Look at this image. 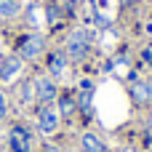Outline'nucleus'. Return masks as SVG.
<instances>
[{
    "mask_svg": "<svg viewBox=\"0 0 152 152\" xmlns=\"http://www.w3.org/2000/svg\"><path fill=\"white\" fill-rule=\"evenodd\" d=\"M91 43H94V32L91 29H75L69 32L67 37V45H64V56L72 59V61H83L91 51Z\"/></svg>",
    "mask_w": 152,
    "mask_h": 152,
    "instance_id": "nucleus-1",
    "label": "nucleus"
},
{
    "mask_svg": "<svg viewBox=\"0 0 152 152\" xmlns=\"http://www.w3.org/2000/svg\"><path fill=\"white\" fill-rule=\"evenodd\" d=\"M56 96H59V88H56L53 77H48V75L35 77V99H37L40 104H51Z\"/></svg>",
    "mask_w": 152,
    "mask_h": 152,
    "instance_id": "nucleus-2",
    "label": "nucleus"
},
{
    "mask_svg": "<svg viewBox=\"0 0 152 152\" xmlns=\"http://www.w3.org/2000/svg\"><path fill=\"white\" fill-rule=\"evenodd\" d=\"M32 147V134L24 126H13L8 131V150L11 152H29Z\"/></svg>",
    "mask_w": 152,
    "mask_h": 152,
    "instance_id": "nucleus-3",
    "label": "nucleus"
},
{
    "mask_svg": "<svg viewBox=\"0 0 152 152\" xmlns=\"http://www.w3.org/2000/svg\"><path fill=\"white\" fill-rule=\"evenodd\" d=\"M45 51V40L40 35H24L19 43V59H37Z\"/></svg>",
    "mask_w": 152,
    "mask_h": 152,
    "instance_id": "nucleus-4",
    "label": "nucleus"
},
{
    "mask_svg": "<svg viewBox=\"0 0 152 152\" xmlns=\"http://www.w3.org/2000/svg\"><path fill=\"white\" fill-rule=\"evenodd\" d=\"M37 128L43 134H53L59 128V110L51 107V104H40V110H37Z\"/></svg>",
    "mask_w": 152,
    "mask_h": 152,
    "instance_id": "nucleus-5",
    "label": "nucleus"
},
{
    "mask_svg": "<svg viewBox=\"0 0 152 152\" xmlns=\"http://www.w3.org/2000/svg\"><path fill=\"white\" fill-rule=\"evenodd\" d=\"M131 99L136 102V104H150L152 102V83L150 80H134V86H131Z\"/></svg>",
    "mask_w": 152,
    "mask_h": 152,
    "instance_id": "nucleus-6",
    "label": "nucleus"
},
{
    "mask_svg": "<svg viewBox=\"0 0 152 152\" xmlns=\"http://www.w3.org/2000/svg\"><path fill=\"white\" fill-rule=\"evenodd\" d=\"M67 56L64 53H59V51H51L48 53V59H45V67H48V72L53 75V77H61V75H67Z\"/></svg>",
    "mask_w": 152,
    "mask_h": 152,
    "instance_id": "nucleus-7",
    "label": "nucleus"
},
{
    "mask_svg": "<svg viewBox=\"0 0 152 152\" xmlns=\"http://www.w3.org/2000/svg\"><path fill=\"white\" fill-rule=\"evenodd\" d=\"M19 72H21V59H19V56H8V59H3V64H0V80H3V83L13 80Z\"/></svg>",
    "mask_w": 152,
    "mask_h": 152,
    "instance_id": "nucleus-8",
    "label": "nucleus"
},
{
    "mask_svg": "<svg viewBox=\"0 0 152 152\" xmlns=\"http://www.w3.org/2000/svg\"><path fill=\"white\" fill-rule=\"evenodd\" d=\"M77 110L83 112V115H91V102H94V86L91 83H83V88H80V94H77Z\"/></svg>",
    "mask_w": 152,
    "mask_h": 152,
    "instance_id": "nucleus-9",
    "label": "nucleus"
},
{
    "mask_svg": "<svg viewBox=\"0 0 152 152\" xmlns=\"http://www.w3.org/2000/svg\"><path fill=\"white\" fill-rule=\"evenodd\" d=\"M56 99H59V118H72L77 112V102H75L72 94H61Z\"/></svg>",
    "mask_w": 152,
    "mask_h": 152,
    "instance_id": "nucleus-10",
    "label": "nucleus"
},
{
    "mask_svg": "<svg viewBox=\"0 0 152 152\" xmlns=\"http://www.w3.org/2000/svg\"><path fill=\"white\" fill-rule=\"evenodd\" d=\"M80 147H83V152H107V147L102 144V139L94 136V134H83Z\"/></svg>",
    "mask_w": 152,
    "mask_h": 152,
    "instance_id": "nucleus-11",
    "label": "nucleus"
},
{
    "mask_svg": "<svg viewBox=\"0 0 152 152\" xmlns=\"http://www.w3.org/2000/svg\"><path fill=\"white\" fill-rule=\"evenodd\" d=\"M19 0H0V16H5V19H11V16H16L19 13Z\"/></svg>",
    "mask_w": 152,
    "mask_h": 152,
    "instance_id": "nucleus-12",
    "label": "nucleus"
},
{
    "mask_svg": "<svg viewBox=\"0 0 152 152\" xmlns=\"http://www.w3.org/2000/svg\"><path fill=\"white\" fill-rule=\"evenodd\" d=\"M5 112H8V102H5V96L0 94V120L5 118Z\"/></svg>",
    "mask_w": 152,
    "mask_h": 152,
    "instance_id": "nucleus-13",
    "label": "nucleus"
},
{
    "mask_svg": "<svg viewBox=\"0 0 152 152\" xmlns=\"http://www.w3.org/2000/svg\"><path fill=\"white\" fill-rule=\"evenodd\" d=\"M43 152H59V150H56L53 144H45V147H43Z\"/></svg>",
    "mask_w": 152,
    "mask_h": 152,
    "instance_id": "nucleus-14",
    "label": "nucleus"
}]
</instances>
